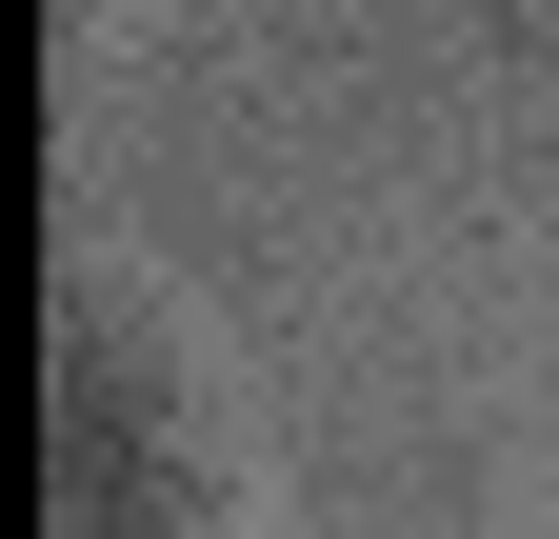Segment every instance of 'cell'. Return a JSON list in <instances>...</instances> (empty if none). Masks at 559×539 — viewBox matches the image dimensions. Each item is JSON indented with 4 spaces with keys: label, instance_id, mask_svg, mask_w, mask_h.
<instances>
[]
</instances>
